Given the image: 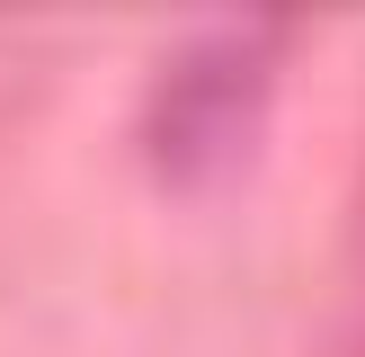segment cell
Returning <instances> with one entry per match:
<instances>
[{"mask_svg":"<svg viewBox=\"0 0 365 357\" xmlns=\"http://www.w3.org/2000/svg\"><path fill=\"white\" fill-rule=\"evenodd\" d=\"M330 357H365V241H356V295H348V313H339Z\"/></svg>","mask_w":365,"mask_h":357,"instance_id":"obj_2","label":"cell"},{"mask_svg":"<svg viewBox=\"0 0 365 357\" xmlns=\"http://www.w3.org/2000/svg\"><path fill=\"white\" fill-rule=\"evenodd\" d=\"M267 71H277V27H205L160 63L152 107H143V152L170 188L241 170L250 134L267 116Z\"/></svg>","mask_w":365,"mask_h":357,"instance_id":"obj_1","label":"cell"}]
</instances>
